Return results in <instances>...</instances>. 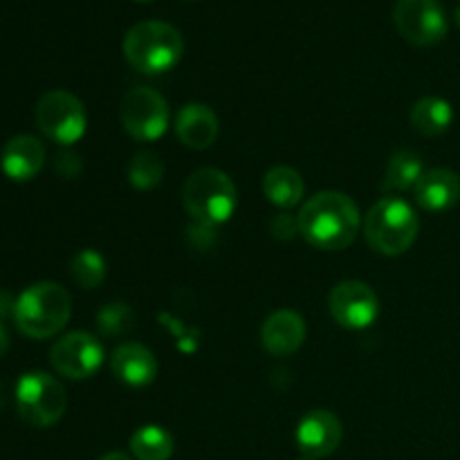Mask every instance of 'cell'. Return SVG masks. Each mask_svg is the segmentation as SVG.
Masks as SVG:
<instances>
[{
  "instance_id": "6da1fadb",
  "label": "cell",
  "mask_w": 460,
  "mask_h": 460,
  "mask_svg": "<svg viewBox=\"0 0 460 460\" xmlns=\"http://www.w3.org/2000/svg\"><path fill=\"white\" fill-rule=\"evenodd\" d=\"M299 234L317 250H346L358 238L359 209L346 193L322 191L296 214Z\"/></svg>"
},
{
  "instance_id": "7a4b0ae2",
  "label": "cell",
  "mask_w": 460,
  "mask_h": 460,
  "mask_svg": "<svg viewBox=\"0 0 460 460\" xmlns=\"http://www.w3.org/2000/svg\"><path fill=\"white\" fill-rule=\"evenodd\" d=\"M121 48L133 70L142 75H162L180 63L184 40L171 22L142 21L126 31Z\"/></svg>"
},
{
  "instance_id": "3957f363",
  "label": "cell",
  "mask_w": 460,
  "mask_h": 460,
  "mask_svg": "<svg viewBox=\"0 0 460 460\" xmlns=\"http://www.w3.org/2000/svg\"><path fill=\"white\" fill-rule=\"evenodd\" d=\"M70 314V292L54 281H40L18 296L13 322L22 335L31 340H48L66 328Z\"/></svg>"
},
{
  "instance_id": "277c9868",
  "label": "cell",
  "mask_w": 460,
  "mask_h": 460,
  "mask_svg": "<svg viewBox=\"0 0 460 460\" xmlns=\"http://www.w3.org/2000/svg\"><path fill=\"white\" fill-rule=\"evenodd\" d=\"M418 223L416 211L402 198L386 196L371 207L364 223L368 245L385 256H400L416 243Z\"/></svg>"
},
{
  "instance_id": "5b68a950",
  "label": "cell",
  "mask_w": 460,
  "mask_h": 460,
  "mask_svg": "<svg viewBox=\"0 0 460 460\" xmlns=\"http://www.w3.org/2000/svg\"><path fill=\"white\" fill-rule=\"evenodd\" d=\"M182 200L184 209L196 223L218 227L236 211V187L227 173L207 166L189 175L182 189Z\"/></svg>"
},
{
  "instance_id": "8992f818",
  "label": "cell",
  "mask_w": 460,
  "mask_h": 460,
  "mask_svg": "<svg viewBox=\"0 0 460 460\" xmlns=\"http://www.w3.org/2000/svg\"><path fill=\"white\" fill-rule=\"evenodd\" d=\"M16 407L27 425L45 429L61 420L67 407V394L61 382L48 373H25L16 386Z\"/></svg>"
},
{
  "instance_id": "52a82bcc",
  "label": "cell",
  "mask_w": 460,
  "mask_h": 460,
  "mask_svg": "<svg viewBox=\"0 0 460 460\" xmlns=\"http://www.w3.org/2000/svg\"><path fill=\"white\" fill-rule=\"evenodd\" d=\"M34 117L40 133L63 146L79 142L88 126L84 103L67 90L45 93L36 103Z\"/></svg>"
},
{
  "instance_id": "ba28073f",
  "label": "cell",
  "mask_w": 460,
  "mask_h": 460,
  "mask_svg": "<svg viewBox=\"0 0 460 460\" xmlns=\"http://www.w3.org/2000/svg\"><path fill=\"white\" fill-rule=\"evenodd\" d=\"M121 126L137 142H155L166 133L171 121V111L166 99L157 90L130 88L121 102Z\"/></svg>"
},
{
  "instance_id": "9c48e42d",
  "label": "cell",
  "mask_w": 460,
  "mask_h": 460,
  "mask_svg": "<svg viewBox=\"0 0 460 460\" xmlns=\"http://www.w3.org/2000/svg\"><path fill=\"white\" fill-rule=\"evenodd\" d=\"M394 22L400 36L418 48L440 43L447 34V18L438 0H398Z\"/></svg>"
},
{
  "instance_id": "30bf717a",
  "label": "cell",
  "mask_w": 460,
  "mask_h": 460,
  "mask_svg": "<svg viewBox=\"0 0 460 460\" xmlns=\"http://www.w3.org/2000/svg\"><path fill=\"white\" fill-rule=\"evenodd\" d=\"M49 362H52L54 371L67 380L93 377L103 362L102 341L88 332H67L52 346Z\"/></svg>"
},
{
  "instance_id": "8fae6325",
  "label": "cell",
  "mask_w": 460,
  "mask_h": 460,
  "mask_svg": "<svg viewBox=\"0 0 460 460\" xmlns=\"http://www.w3.org/2000/svg\"><path fill=\"white\" fill-rule=\"evenodd\" d=\"M332 319L349 331H362L377 319L380 301L377 295L362 281H341L328 296Z\"/></svg>"
},
{
  "instance_id": "7c38bea8",
  "label": "cell",
  "mask_w": 460,
  "mask_h": 460,
  "mask_svg": "<svg viewBox=\"0 0 460 460\" xmlns=\"http://www.w3.org/2000/svg\"><path fill=\"white\" fill-rule=\"evenodd\" d=\"M341 422L340 418L326 409H314L301 418L296 427V445L304 456L323 458L331 456L341 443Z\"/></svg>"
},
{
  "instance_id": "4fadbf2b",
  "label": "cell",
  "mask_w": 460,
  "mask_h": 460,
  "mask_svg": "<svg viewBox=\"0 0 460 460\" xmlns=\"http://www.w3.org/2000/svg\"><path fill=\"white\" fill-rule=\"evenodd\" d=\"M305 340L304 317L295 310H277L265 319L261 328V344L274 358L296 353Z\"/></svg>"
},
{
  "instance_id": "5bb4252c",
  "label": "cell",
  "mask_w": 460,
  "mask_h": 460,
  "mask_svg": "<svg viewBox=\"0 0 460 460\" xmlns=\"http://www.w3.org/2000/svg\"><path fill=\"white\" fill-rule=\"evenodd\" d=\"M45 164V146L34 135H16L3 148L0 166L7 178L16 182H27L36 178Z\"/></svg>"
},
{
  "instance_id": "9a60e30c",
  "label": "cell",
  "mask_w": 460,
  "mask_h": 460,
  "mask_svg": "<svg viewBox=\"0 0 460 460\" xmlns=\"http://www.w3.org/2000/svg\"><path fill=\"white\" fill-rule=\"evenodd\" d=\"M111 368L119 382L128 386H148L157 376V359L146 346L126 341L112 350Z\"/></svg>"
},
{
  "instance_id": "2e32d148",
  "label": "cell",
  "mask_w": 460,
  "mask_h": 460,
  "mask_svg": "<svg viewBox=\"0 0 460 460\" xmlns=\"http://www.w3.org/2000/svg\"><path fill=\"white\" fill-rule=\"evenodd\" d=\"M175 133L187 148L205 151L218 137V117L205 103H187L178 112Z\"/></svg>"
},
{
  "instance_id": "e0dca14e",
  "label": "cell",
  "mask_w": 460,
  "mask_h": 460,
  "mask_svg": "<svg viewBox=\"0 0 460 460\" xmlns=\"http://www.w3.org/2000/svg\"><path fill=\"white\" fill-rule=\"evenodd\" d=\"M416 202L425 211H447L460 200V178L449 169H429L416 184Z\"/></svg>"
},
{
  "instance_id": "ac0fdd59",
  "label": "cell",
  "mask_w": 460,
  "mask_h": 460,
  "mask_svg": "<svg viewBox=\"0 0 460 460\" xmlns=\"http://www.w3.org/2000/svg\"><path fill=\"white\" fill-rule=\"evenodd\" d=\"M304 191V178L299 175V171L290 169V166H274L263 178V193L272 205L281 207V209H292L295 205H299Z\"/></svg>"
},
{
  "instance_id": "d6986e66",
  "label": "cell",
  "mask_w": 460,
  "mask_h": 460,
  "mask_svg": "<svg viewBox=\"0 0 460 460\" xmlns=\"http://www.w3.org/2000/svg\"><path fill=\"white\" fill-rule=\"evenodd\" d=\"M413 130H418L425 137H438L447 133L454 121V111L449 102L440 97H422L413 103L411 115H409Z\"/></svg>"
},
{
  "instance_id": "ffe728a7",
  "label": "cell",
  "mask_w": 460,
  "mask_h": 460,
  "mask_svg": "<svg viewBox=\"0 0 460 460\" xmlns=\"http://www.w3.org/2000/svg\"><path fill=\"white\" fill-rule=\"evenodd\" d=\"M422 175H425V164H422L420 155L413 151H398L391 155L389 164H386L382 189L386 193H400L411 187L416 189Z\"/></svg>"
},
{
  "instance_id": "44dd1931",
  "label": "cell",
  "mask_w": 460,
  "mask_h": 460,
  "mask_svg": "<svg viewBox=\"0 0 460 460\" xmlns=\"http://www.w3.org/2000/svg\"><path fill=\"white\" fill-rule=\"evenodd\" d=\"M173 436L157 425L139 427L130 438V452L135 460H169L173 456Z\"/></svg>"
},
{
  "instance_id": "7402d4cb",
  "label": "cell",
  "mask_w": 460,
  "mask_h": 460,
  "mask_svg": "<svg viewBox=\"0 0 460 460\" xmlns=\"http://www.w3.org/2000/svg\"><path fill=\"white\" fill-rule=\"evenodd\" d=\"M164 178V164L153 151L135 153L128 162V182L139 191H151Z\"/></svg>"
},
{
  "instance_id": "603a6c76",
  "label": "cell",
  "mask_w": 460,
  "mask_h": 460,
  "mask_svg": "<svg viewBox=\"0 0 460 460\" xmlns=\"http://www.w3.org/2000/svg\"><path fill=\"white\" fill-rule=\"evenodd\" d=\"M70 274L81 288L93 290V288L102 286V281L106 279V261L97 250H84L72 259Z\"/></svg>"
},
{
  "instance_id": "cb8c5ba5",
  "label": "cell",
  "mask_w": 460,
  "mask_h": 460,
  "mask_svg": "<svg viewBox=\"0 0 460 460\" xmlns=\"http://www.w3.org/2000/svg\"><path fill=\"white\" fill-rule=\"evenodd\" d=\"M135 326V313L121 301L103 305L97 314V328L102 337H121Z\"/></svg>"
},
{
  "instance_id": "d4e9b609",
  "label": "cell",
  "mask_w": 460,
  "mask_h": 460,
  "mask_svg": "<svg viewBox=\"0 0 460 460\" xmlns=\"http://www.w3.org/2000/svg\"><path fill=\"white\" fill-rule=\"evenodd\" d=\"M54 171H57L58 178L63 180H75L79 178L81 171H84V162L76 153L63 151L57 155V162H54Z\"/></svg>"
},
{
  "instance_id": "484cf974",
  "label": "cell",
  "mask_w": 460,
  "mask_h": 460,
  "mask_svg": "<svg viewBox=\"0 0 460 460\" xmlns=\"http://www.w3.org/2000/svg\"><path fill=\"white\" fill-rule=\"evenodd\" d=\"M270 232L279 241H290L295 234H299V223H296V216L290 214H279L274 216L272 223H270Z\"/></svg>"
},
{
  "instance_id": "4316f807",
  "label": "cell",
  "mask_w": 460,
  "mask_h": 460,
  "mask_svg": "<svg viewBox=\"0 0 460 460\" xmlns=\"http://www.w3.org/2000/svg\"><path fill=\"white\" fill-rule=\"evenodd\" d=\"M214 232H216L214 225L196 223L191 229H189V236L193 238V245L200 247V250H205V247H209L211 243H214V238H216Z\"/></svg>"
},
{
  "instance_id": "83f0119b",
  "label": "cell",
  "mask_w": 460,
  "mask_h": 460,
  "mask_svg": "<svg viewBox=\"0 0 460 460\" xmlns=\"http://www.w3.org/2000/svg\"><path fill=\"white\" fill-rule=\"evenodd\" d=\"M13 313H16V299L7 290L0 288V322H4L7 317H13Z\"/></svg>"
},
{
  "instance_id": "f1b7e54d",
  "label": "cell",
  "mask_w": 460,
  "mask_h": 460,
  "mask_svg": "<svg viewBox=\"0 0 460 460\" xmlns=\"http://www.w3.org/2000/svg\"><path fill=\"white\" fill-rule=\"evenodd\" d=\"M7 349H9V331H7V326L0 322V358L7 353Z\"/></svg>"
},
{
  "instance_id": "f546056e",
  "label": "cell",
  "mask_w": 460,
  "mask_h": 460,
  "mask_svg": "<svg viewBox=\"0 0 460 460\" xmlns=\"http://www.w3.org/2000/svg\"><path fill=\"white\" fill-rule=\"evenodd\" d=\"M99 460H133V458L126 456L124 452H111V454H106V456H102Z\"/></svg>"
},
{
  "instance_id": "4dcf8cb0",
  "label": "cell",
  "mask_w": 460,
  "mask_h": 460,
  "mask_svg": "<svg viewBox=\"0 0 460 460\" xmlns=\"http://www.w3.org/2000/svg\"><path fill=\"white\" fill-rule=\"evenodd\" d=\"M4 402H7V386H4L3 382H0V411H3V409H4Z\"/></svg>"
},
{
  "instance_id": "1f68e13d",
  "label": "cell",
  "mask_w": 460,
  "mask_h": 460,
  "mask_svg": "<svg viewBox=\"0 0 460 460\" xmlns=\"http://www.w3.org/2000/svg\"><path fill=\"white\" fill-rule=\"evenodd\" d=\"M456 22H458V27H460V4H458V9H456Z\"/></svg>"
},
{
  "instance_id": "d6a6232c",
  "label": "cell",
  "mask_w": 460,
  "mask_h": 460,
  "mask_svg": "<svg viewBox=\"0 0 460 460\" xmlns=\"http://www.w3.org/2000/svg\"><path fill=\"white\" fill-rule=\"evenodd\" d=\"M296 460H317V458H310V456H301V458H296Z\"/></svg>"
},
{
  "instance_id": "836d02e7",
  "label": "cell",
  "mask_w": 460,
  "mask_h": 460,
  "mask_svg": "<svg viewBox=\"0 0 460 460\" xmlns=\"http://www.w3.org/2000/svg\"><path fill=\"white\" fill-rule=\"evenodd\" d=\"M137 3H151V0H137Z\"/></svg>"
}]
</instances>
